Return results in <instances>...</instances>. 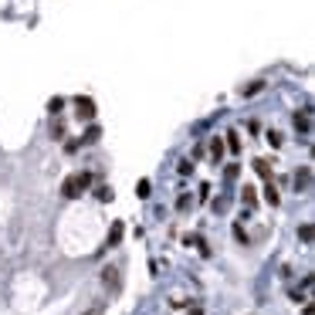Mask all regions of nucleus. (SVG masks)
I'll return each mask as SVG.
<instances>
[{"mask_svg":"<svg viewBox=\"0 0 315 315\" xmlns=\"http://www.w3.org/2000/svg\"><path fill=\"white\" fill-rule=\"evenodd\" d=\"M81 149V139H65V153H78Z\"/></svg>","mask_w":315,"mask_h":315,"instance_id":"nucleus-25","label":"nucleus"},{"mask_svg":"<svg viewBox=\"0 0 315 315\" xmlns=\"http://www.w3.org/2000/svg\"><path fill=\"white\" fill-rule=\"evenodd\" d=\"M302 315H312V302H305V305H302Z\"/></svg>","mask_w":315,"mask_h":315,"instance_id":"nucleus-27","label":"nucleus"},{"mask_svg":"<svg viewBox=\"0 0 315 315\" xmlns=\"http://www.w3.org/2000/svg\"><path fill=\"white\" fill-rule=\"evenodd\" d=\"M61 109H65V99H61V95H55V99L48 102V112L55 115V119H58V115H61Z\"/></svg>","mask_w":315,"mask_h":315,"instance_id":"nucleus-17","label":"nucleus"},{"mask_svg":"<svg viewBox=\"0 0 315 315\" xmlns=\"http://www.w3.org/2000/svg\"><path fill=\"white\" fill-rule=\"evenodd\" d=\"M298 241H302V244H312V220L298 224Z\"/></svg>","mask_w":315,"mask_h":315,"instance_id":"nucleus-15","label":"nucleus"},{"mask_svg":"<svg viewBox=\"0 0 315 315\" xmlns=\"http://www.w3.org/2000/svg\"><path fill=\"white\" fill-rule=\"evenodd\" d=\"M102 288L112 295V298L122 292V268H119V264H105V268H102Z\"/></svg>","mask_w":315,"mask_h":315,"instance_id":"nucleus-2","label":"nucleus"},{"mask_svg":"<svg viewBox=\"0 0 315 315\" xmlns=\"http://www.w3.org/2000/svg\"><path fill=\"white\" fill-rule=\"evenodd\" d=\"M136 193H139V197L146 200L149 193H153V183H149V180H139V187H136Z\"/></svg>","mask_w":315,"mask_h":315,"instance_id":"nucleus-21","label":"nucleus"},{"mask_svg":"<svg viewBox=\"0 0 315 315\" xmlns=\"http://www.w3.org/2000/svg\"><path fill=\"white\" fill-rule=\"evenodd\" d=\"M99 139H102V125H95V122H92L88 129H85V136H81V146H95Z\"/></svg>","mask_w":315,"mask_h":315,"instance_id":"nucleus-10","label":"nucleus"},{"mask_svg":"<svg viewBox=\"0 0 315 315\" xmlns=\"http://www.w3.org/2000/svg\"><path fill=\"white\" fill-rule=\"evenodd\" d=\"M292 187H295V193H308V190H312V166H308V163L295 169Z\"/></svg>","mask_w":315,"mask_h":315,"instance_id":"nucleus-4","label":"nucleus"},{"mask_svg":"<svg viewBox=\"0 0 315 315\" xmlns=\"http://www.w3.org/2000/svg\"><path fill=\"white\" fill-rule=\"evenodd\" d=\"M122 234H125V224L122 220H115L112 231H109V237H105V244H109V248H119V244H122Z\"/></svg>","mask_w":315,"mask_h":315,"instance_id":"nucleus-9","label":"nucleus"},{"mask_svg":"<svg viewBox=\"0 0 315 315\" xmlns=\"http://www.w3.org/2000/svg\"><path fill=\"white\" fill-rule=\"evenodd\" d=\"M224 149H231V153H234V156H237V153H241V136H237L234 129H231V132H227V139H224Z\"/></svg>","mask_w":315,"mask_h":315,"instance_id":"nucleus-14","label":"nucleus"},{"mask_svg":"<svg viewBox=\"0 0 315 315\" xmlns=\"http://www.w3.org/2000/svg\"><path fill=\"white\" fill-rule=\"evenodd\" d=\"M234 241H237V244H251V234L244 231V224H241V220L234 224Z\"/></svg>","mask_w":315,"mask_h":315,"instance_id":"nucleus-16","label":"nucleus"},{"mask_svg":"<svg viewBox=\"0 0 315 315\" xmlns=\"http://www.w3.org/2000/svg\"><path fill=\"white\" fill-rule=\"evenodd\" d=\"M51 139H65V119H51Z\"/></svg>","mask_w":315,"mask_h":315,"instance_id":"nucleus-18","label":"nucleus"},{"mask_svg":"<svg viewBox=\"0 0 315 315\" xmlns=\"http://www.w3.org/2000/svg\"><path fill=\"white\" fill-rule=\"evenodd\" d=\"M261 88H264V81H254V85H248V88H241V95L248 99V95H258Z\"/></svg>","mask_w":315,"mask_h":315,"instance_id":"nucleus-23","label":"nucleus"},{"mask_svg":"<svg viewBox=\"0 0 315 315\" xmlns=\"http://www.w3.org/2000/svg\"><path fill=\"white\" fill-rule=\"evenodd\" d=\"M197 200H200V203L210 200V183H200V193H197Z\"/></svg>","mask_w":315,"mask_h":315,"instance_id":"nucleus-24","label":"nucleus"},{"mask_svg":"<svg viewBox=\"0 0 315 315\" xmlns=\"http://www.w3.org/2000/svg\"><path fill=\"white\" fill-rule=\"evenodd\" d=\"M112 197H115L112 187H105V183H99V187H95V200H99V203H112Z\"/></svg>","mask_w":315,"mask_h":315,"instance_id":"nucleus-12","label":"nucleus"},{"mask_svg":"<svg viewBox=\"0 0 315 315\" xmlns=\"http://www.w3.org/2000/svg\"><path fill=\"white\" fill-rule=\"evenodd\" d=\"M75 112H78L81 122H95V112H99V109H95V99L78 95V99H75Z\"/></svg>","mask_w":315,"mask_h":315,"instance_id":"nucleus-3","label":"nucleus"},{"mask_svg":"<svg viewBox=\"0 0 315 315\" xmlns=\"http://www.w3.org/2000/svg\"><path fill=\"white\" fill-rule=\"evenodd\" d=\"M241 203H244V210H254V207H258V190H254L251 183L241 187Z\"/></svg>","mask_w":315,"mask_h":315,"instance_id":"nucleus-8","label":"nucleus"},{"mask_svg":"<svg viewBox=\"0 0 315 315\" xmlns=\"http://www.w3.org/2000/svg\"><path fill=\"white\" fill-rule=\"evenodd\" d=\"M176 173H180V176H190V173H193V159H180Z\"/></svg>","mask_w":315,"mask_h":315,"instance_id":"nucleus-22","label":"nucleus"},{"mask_svg":"<svg viewBox=\"0 0 315 315\" xmlns=\"http://www.w3.org/2000/svg\"><path fill=\"white\" fill-rule=\"evenodd\" d=\"M264 139H268L271 149H282V146H285V136L278 132V129H268V132H264Z\"/></svg>","mask_w":315,"mask_h":315,"instance_id":"nucleus-13","label":"nucleus"},{"mask_svg":"<svg viewBox=\"0 0 315 315\" xmlns=\"http://www.w3.org/2000/svg\"><path fill=\"white\" fill-rule=\"evenodd\" d=\"M251 166H254V173H258V176H261L264 183L275 180V159H264V156H261V159H254Z\"/></svg>","mask_w":315,"mask_h":315,"instance_id":"nucleus-5","label":"nucleus"},{"mask_svg":"<svg viewBox=\"0 0 315 315\" xmlns=\"http://www.w3.org/2000/svg\"><path fill=\"white\" fill-rule=\"evenodd\" d=\"M237 176H241V166H237V163L224 166V180H227V183H231V180H237Z\"/></svg>","mask_w":315,"mask_h":315,"instance_id":"nucleus-20","label":"nucleus"},{"mask_svg":"<svg viewBox=\"0 0 315 315\" xmlns=\"http://www.w3.org/2000/svg\"><path fill=\"white\" fill-rule=\"evenodd\" d=\"M295 129L308 139L312 136V109H302V112H295Z\"/></svg>","mask_w":315,"mask_h":315,"instance_id":"nucleus-6","label":"nucleus"},{"mask_svg":"<svg viewBox=\"0 0 315 315\" xmlns=\"http://www.w3.org/2000/svg\"><path fill=\"white\" fill-rule=\"evenodd\" d=\"M190 207H193V197H190V193H180V197H176V210H180V214H187Z\"/></svg>","mask_w":315,"mask_h":315,"instance_id":"nucleus-19","label":"nucleus"},{"mask_svg":"<svg viewBox=\"0 0 315 315\" xmlns=\"http://www.w3.org/2000/svg\"><path fill=\"white\" fill-rule=\"evenodd\" d=\"M81 315H102V305H92V308H85Z\"/></svg>","mask_w":315,"mask_h":315,"instance_id":"nucleus-26","label":"nucleus"},{"mask_svg":"<svg viewBox=\"0 0 315 315\" xmlns=\"http://www.w3.org/2000/svg\"><path fill=\"white\" fill-rule=\"evenodd\" d=\"M224 139H220V136H214V139H210V159H214V166L217 163H220V159H224Z\"/></svg>","mask_w":315,"mask_h":315,"instance_id":"nucleus-11","label":"nucleus"},{"mask_svg":"<svg viewBox=\"0 0 315 315\" xmlns=\"http://www.w3.org/2000/svg\"><path fill=\"white\" fill-rule=\"evenodd\" d=\"M92 176L88 169H81V173H71V176H65V183H61V197L65 200H78L81 193H88L92 190Z\"/></svg>","mask_w":315,"mask_h":315,"instance_id":"nucleus-1","label":"nucleus"},{"mask_svg":"<svg viewBox=\"0 0 315 315\" xmlns=\"http://www.w3.org/2000/svg\"><path fill=\"white\" fill-rule=\"evenodd\" d=\"M261 197H264V203H268V207H278V203H282L278 183H275V180H268V183H264V190H261Z\"/></svg>","mask_w":315,"mask_h":315,"instance_id":"nucleus-7","label":"nucleus"}]
</instances>
